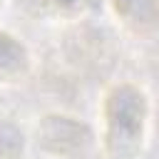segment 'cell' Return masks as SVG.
Instances as JSON below:
<instances>
[{"mask_svg":"<svg viewBox=\"0 0 159 159\" xmlns=\"http://www.w3.org/2000/svg\"><path fill=\"white\" fill-rule=\"evenodd\" d=\"M99 144L107 159H139L149 144L152 99L134 82H114L99 104Z\"/></svg>","mask_w":159,"mask_h":159,"instance_id":"obj_1","label":"cell"},{"mask_svg":"<svg viewBox=\"0 0 159 159\" xmlns=\"http://www.w3.org/2000/svg\"><path fill=\"white\" fill-rule=\"evenodd\" d=\"M17 159H25V157H17Z\"/></svg>","mask_w":159,"mask_h":159,"instance_id":"obj_7","label":"cell"},{"mask_svg":"<svg viewBox=\"0 0 159 159\" xmlns=\"http://www.w3.org/2000/svg\"><path fill=\"white\" fill-rule=\"evenodd\" d=\"M32 72L30 47L10 30L0 27V84H20Z\"/></svg>","mask_w":159,"mask_h":159,"instance_id":"obj_3","label":"cell"},{"mask_svg":"<svg viewBox=\"0 0 159 159\" xmlns=\"http://www.w3.org/2000/svg\"><path fill=\"white\" fill-rule=\"evenodd\" d=\"M27 149V137L25 132L7 119H0V159H17L25 157Z\"/></svg>","mask_w":159,"mask_h":159,"instance_id":"obj_6","label":"cell"},{"mask_svg":"<svg viewBox=\"0 0 159 159\" xmlns=\"http://www.w3.org/2000/svg\"><path fill=\"white\" fill-rule=\"evenodd\" d=\"M114 15L132 30H149L157 22L159 0H109Z\"/></svg>","mask_w":159,"mask_h":159,"instance_id":"obj_4","label":"cell"},{"mask_svg":"<svg viewBox=\"0 0 159 159\" xmlns=\"http://www.w3.org/2000/svg\"><path fill=\"white\" fill-rule=\"evenodd\" d=\"M0 7H2V0H0Z\"/></svg>","mask_w":159,"mask_h":159,"instance_id":"obj_8","label":"cell"},{"mask_svg":"<svg viewBox=\"0 0 159 159\" xmlns=\"http://www.w3.org/2000/svg\"><path fill=\"white\" fill-rule=\"evenodd\" d=\"M94 142L92 127L67 112H47L35 124V144L42 154L55 159H70L82 154Z\"/></svg>","mask_w":159,"mask_h":159,"instance_id":"obj_2","label":"cell"},{"mask_svg":"<svg viewBox=\"0 0 159 159\" xmlns=\"http://www.w3.org/2000/svg\"><path fill=\"white\" fill-rule=\"evenodd\" d=\"M22 5L30 12L57 15L65 20H80V17L99 10L102 0H22Z\"/></svg>","mask_w":159,"mask_h":159,"instance_id":"obj_5","label":"cell"}]
</instances>
